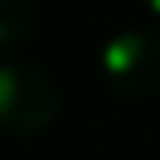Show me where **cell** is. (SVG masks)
I'll return each instance as SVG.
<instances>
[{
	"label": "cell",
	"mask_w": 160,
	"mask_h": 160,
	"mask_svg": "<svg viewBox=\"0 0 160 160\" xmlns=\"http://www.w3.org/2000/svg\"><path fill=\"white\" fill-rule=\"evenodd\" d=\"M56 116V89L34 63H4L0 71V119L8 134L34 138Z\"/></svg>",
	"instance_id": "cell-1"
},
{
	"label": "cell",
	"mask_w": 160,
	"mask_h": 160,
	"mask_svg": "<svg viewBox=\"0 0 160 160\" xmlns=\"http://www.w3.org/2000/svg\"><path fill=\"white\" fill-rule=\"evenodd\" d=\"M101 75L127 97L160 93V34L127 30L108 38L101 48Z\"/></svg>",
	"instance_id": "cell-2"
},
{
	"label": "cell",
	"mask_w": 160,
	"mask_h": 160,
	"mask_svg": "<svg viewBox=\"0 0 160 160\" xmlns=\"http://www.w3.org/2000/svg\"><path fill=\"white\" fill-rule=\"evenodd\" d=\"M34 26V0H0V48L11 52Z\"/></svg>",
	"instance_id": "cell-3"
},
{
	"label": "cell",
	"mask_w": 160,
	"mask_h": 160,
	"mask_svg": "<svg viewBox=\"0 0 160 160\" xmlns=\"http://www.w3.org/2000/svg\"><path fill=\"white\" fill-rule=\"evenodd\" d=\"M145 8H149L153 15H160V0H145Z\"/></svg>",
	"instance_id": "cell-4"
}]
</instances>
